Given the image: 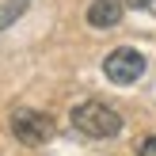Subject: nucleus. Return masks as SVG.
Returning a JSON list of instances; mask_svg holds the SVG:
<instances>
[{
    "label": "nucleus",
    "mask_w": 156,
    "mask_h": 156,
    "mask_svg": "<svg viewBox=\"0 0 156 156\" xmlns=\"http://www.w3.org/2000/svg\"><path fill=\"white\" fill-rule=\"evenodd\" d=\"M141 152H145V156H156V137H149V141H141Z\"/></svg>",
    "instance_id": "423d86ee"
},
{
    "label": "nucleus",
    "mask_w": 156,
    "mask_h": 156,
    "mask_svg": "<svg viewBox=\"0 0 156 156\" xmlns=\"http://www.w3.org/2000/svg\"><path fill=\"white\" fill-rule=\"evenodd\" d=\"M27 4H30V0H4V4H0V30H4L8 23L19 19V15L27 12Z\"/></svg>",
    "instance_id": "39448f33"
},
{
    "label": "nucleus",
    "mask_w": 156,
    "mask_h": 156,
    "mask_svg": "<svg viewBox=\"0 0 156 156\" xmlns=\"http://www.w3.org/2000/svg\"><path fill=\"white\" fill-rule=\"evenodd\" d=\"M122 23V0H91L88 8V27L107 30V27H118Z\"/></svg>",
    "instance_id": "20e7f679"
},
{
    "label": "nucleus",
    "mask_w": 156,
    "mask_h": 156,
    "mask_svg": "<svg viewBox=\"0 0 156 156\" xmlns=\"http://www.w3.org/2000/svg\"><path fill=\"white\" fill-rule=\"evenodd\" d=\"M73 129L84 133V137H95V141L118 137L122 133V114L111 111L107 103H76L73 107Z\"/></svg>",
    "instance_id": "f257e3e1"
},
{
    "label": "nucleus",
    "mask_w": 156,
    "mask_h": 156,
    "mask_svg": "<svg viewBox=\"0 0 156 156\" xmlns=\"http://www.w3.org/2000/svg\"><path fill=\"white\" fill-rule=\"evenodd\" d=\"M12 133L19 137L23 145L38 149V145H46L53 133H57V126H53V118H50V114L30 111V107H19V111H12Z\"/></svg>",
    "instance_id": "f03ea898"
},
{
    "label": "nucleus",
    "mask_w": 156,
    "mask_h": 156,
    "mask_svg": "<svg viewBox=\"0 0 156 156\" xmlns=\"http://www.w3.org/2000/svg\"><path fill=\"white\" fill-rule=\"evenodd\" d=\"M126 4H129V8H152L156 0H126Z\"/></svg>",
    "instance_id": "0eeeda50"
},
{
    "label": "nucleus",
    "mask_w": 156,
    "mask_h": 156,
    "mask_svg": "<svg viewBox=\"0 0 156 156\" xmlns=\"http://www.w3.org/2000/svg\"><path fill=\"white\" fill-rule=\"evenodd\" d=\"M103 73L111 84H118V88H129V84H137L145 76V57L137 50H129V46H118V50L107 53L103 61Z\"/></svg>",
    "instance_id": "7ed1b4c3"
}]
</instances>
